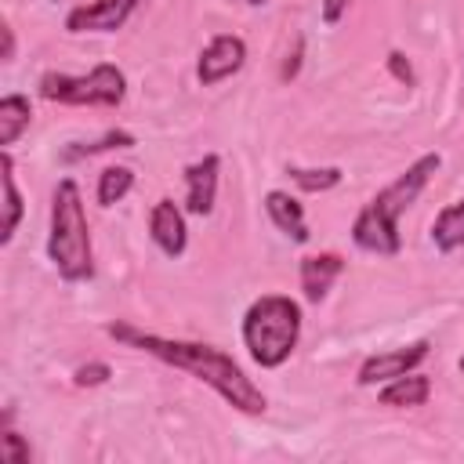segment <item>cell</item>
Listing matches in <instances>:
<instances>
[{"mask_svg": "<svg viewBox=\"0 0 464 464\" xmlns=\"http://www.w3.org/2000/svg\"><path fill=\"white\" fill-rule=\"evenodd\" d=\"M301 54H304V40L297 36V40H294V51H286V62H283V69H279V80H294V76H297Z\"/></svg>", "mask_w": 464, "mask_h": 464, "instance_id": "obj_24", "label": "cell"}, {"mask_svg": "<svg viewBox=\"0 0 464 464\" xmlns=\"http://www.w3.org/2000/svg\"><path fill=\"white\" fill-rule=\"evenodd\" d=\"M109 377H112V366H109V362H83V366L72 370V384H76V388H98V384H105Z\"/></svg>", "mask_w": 464, "mask_h": 464, "instance_id": "obj_21", "label": "cell"}, {"mask_svg": "<svg viewBox=\"0 0 464 464\" xmlns=\"http://www.w3.org/2000/svg\"><path fill=\"white\" fill-rule=\"evenodd\" d=\"M265 210H268V218H272V225L283 232V236H290L294 243H308V221H304V207L290 196V192H283V188H268L265 192Z\"/></svg>", "mask_w": 464, "mask_h": 464, "instance_id": "obj_12", "label": "cell"}, {"mask_svg": "<svg viewBox=\"0 0 464 464\" xmlns=\"http://www.w3.org/2000/svg\"><path fill=\"white\" fill-rule=\"evenodd\" d=\"M33 123V105L25 94H4L0 98V145L11 149Z\"/></svg>", "mask_w": 464, "mask_h": 464, "instance_id": "obj_16", "label": "cell"}, {"mask_svg": "<svg viewBox=\"0 0 464 464\" xmlns=\"http://www.w3.org/2000/svg\"><path fill=\"white\" fill-rule=\"evenodd\" d=\"M457 370H460V373H464V355H460V359H457Z\"/></svg>", "mask_w": 464, "mask_h": 464, "instance_id": "obj_27", "label": "cell"}, {"mask_svg": "<svg viewBox=\"0 0 464 464\" xmlns=\"http://www.w3.org/2000/svg\"><path fill=\"white\" fill-rule=\"evenodd\" d=\"M286 178L301 188V192H330L334 185H341V167H286Z\"/></svg>", "mask_w": 464, "mask_h": 464, "instance_id": "obj_19", "label": "cell"}, {"mask_svg": "<svg viewBox=\"0 0 464 464\" xmlns=\"http://www.w3.org/2000/svg\"><path fill=\"white\" fill-rule=\"evenodd\" d=\"M428 236H431V243H435L439 254H453V250L464 246V196L453 199L450 207H442V210L435 214Z\"/></svg>", "mask_w": 464, "mask_h": 464, "instance_id": "obj_14", "label": "cell"}, {"mask_svg": "<svg viewBox=\"0 0 464 464\" xmlns=\"http://www.w3.org/2000/svg\"><path fill=\"white\" fill-rule=\"evenodd\" d=\"M246 4H250V7H265L268 0H246Z\"/></svg>", "mask_w": 464, "mask_h": 464, "instance_id": "obj_26", "label": "cell"}, {"mask_svg": "<svg viewBox=\"0 0 464 464\" xmlns=\"http://www.w3.org/2000/svg\"><path fill=\"white\" fill-rule=\"evenodd\" d=\"M301 304L286 294H261L243 312V348L261 370H279L301 341Z\"/></svg>", "mask_w": 464, "mask_h": 464, "instance_id": "obj_4", "label": "cell"}, {"mask_svg": "<svg viewBox=\"0 0 464 464\" xmlns=\"http://www.w3.org/2000/svg\"><path fill=\"white\" fill-rule=\"evenodd\" d=\"M341 272H344V257H341V254H334V250L304 254L301 265H297V283H301L304 301L319 304V301L330 294V286H334V279H337Z\"/></svg>", "mask_w": 464, "mask_h": 464, "instance_id": "obj_11", "label": "cell"}, {"mask_svg": "<svg viewBox=\"0 0 464 464\" xmlns=\"http://www.w3.org/2000/svg\"><path fill=\"white\" fill-rule=\"evenodd\" d=\"M138 0H91L65 14V33H116L134 14Z\"/></svg>", "mask_w": 464, "mask_h": 464, "instance_id": "obj_8", "label": "cell"}, {"mask_svg": "<svg viewBox=\"0 0 464 464\" xmlns=\"http://www.w3.org/2000/svg\"><path fill=\"white\" fill-rule=\"evenodd\" d=\"M0 181H4V225H0V243L7 246L18 232V221H22V192L14 185V156L11 149L0 152Z\"/></svg>", "mask_w": 464, "mask_h": 464, "instance_id": "obj_15", "label": "cell"}, {"mask_svg": "<svg viewBox=\"0 0 464 464\" xmlns=\"http://www.w3.org/2000/svg\"><path fill=\"white\" fill-rule=\"evenodd\" d=\"M388 72H392L399 83H406V87L417 83V72H413V65H410V58H406L402 51H388Z\"/></svg>", "mask_w": 464, "mask_h": 464, "instance_id": "obj_22", "label": "cell"}, {"mask_svg": "<svg viewBox=\"0 0 464 464\" xmlns=\"http://www.w3.org/2000/svg\"><path fill=\"white\" fill-rule=\"evenodd\" d=\"M130 188H134V170L116 163V167H105L98 174V188L94 192H98V203L102 207H116Z\"/></svg>", "mask_w": 464, "mask_h": 464, "instance_id": "obj_18", "label": "cell"}, {"mask_svg": "<svg viewBox=\"0 0 464 464\" xmlns=\"http://www.w3.org/2000/svg\"><path fill=\"white\" fill-rule=\"evenodd\" d=\"M105 334L123 341V344H130V348H138V352H145V355H152V359H160V362H167V366H174V370H181V373H188V377H196V381H203L232 410H239L246 417H257V413L268 410L265 392L243 373V366L232 355H225L214 344L181 341V337H160V334L134 330L127 323H109Z\"/></svg>", "mask_w": 464, "mask_h": 464, "instance_id": "obj_1", "label": "cell"}, {"mask_svg": "<svg viewBox=\"0 0 464 464\" xmlns=\"http://www.w3.org/2000/svg\"><path fill=\"white\" fill-rule=\"evenodd\" d=\"M138 138L130 130H105L98 141H72L62 160H83V156H98V152H112V149H134Z\"/></svg>", "mask_w": 464, "mask_h": 464, "instance_id": "obj_17", "label": "cell"}, {"mask_svg": "<svg viewBox=\"0 0 464 464\" xmlns=\"http://www.w3.org/2000/svg\"><path fill=\"white\" fill-rule=\"evenodd\" d=\"M431 355V341L420 337L413 344H402V348H392V352H377V355H366L355 370V384L359 388H377L384 381H395L410 370H417L424 359Z\"/></svg>", "mask_w": 464, "mask_h": 464, "instance_id": "obj_6", "label": "cell"}, {"mask_svg": "<svg viewBox=\"0 0 464 464\" xmlns=\"http://www.w3.org/2000/svg\"><path fill=\"white\" fill-rule=\"evenodd\" d=\"M431 399V381L424 373H402L395 381H384L381 392H377V402L381 406H392V410H413V406H424Z\"/></svg>", "mask_w": 464, "mask_h": 464, "instance_id": "obj_13", "label": "cell"}, {"mask_svg": "<svg viewBox=\"0 0 464 464\" xmlns=\"http://www.w3.org/2000/svg\"><path fill=\"white\" fill-rule=\"evenodd\" d=\"M0 36H4V51H0V62H14V29L4 22L0 25Z\"/></svg>", "mask_w": 464, "mask_h": 464, "instance_id": "obj_25", "label": "cell"}, {"mask_svg": "<svg viewBox=\"0 0 464 464\" xmlns=\"http://www.w3.org/2000/svg\"><path fill=\"white\" fill-rule=\"evenodd\" d=\"M348 4H352V0H319V18H323L326 25H337V22L348 14Z\"/></svg>", "mask_w": 464, "mask_h": 464, "instance_id": "obj_23", "label": "cell"}, {"mask_svg": "<svg viewBox=\"0 0 464 464\" xmlns=\"http://www.w3.org/2000/svg\"><path fill=\"white\" fill-rule=\"evenodd\" d=\"M44 102H58V105H105L116 109L127 98V76L120 65L102 62L83 76H69V72H44L36 83Z\"/></svg>", "mask_w": 464, "mask_h": 464, "instance_id": "obj_5", "label": "cell"}, {"mask_svg": "<svg viewBox=\"0 0 464 464\" xmlns=\"http://www.w3.org/2000/svg\"><path fill=\"white\" fill-rule=\"evenodd\" d=\"M149 236L152 243L167 254V257H181L188 246V225H185V210L174 199H156L149 210Z\"/></svg>", "mask_w": 464, "mask_h": 464, "instance_id": "obj_10", "label": "cell"}, {"mask_svg": "<svg viewBox=\"0 0 464 464\" xmlns=\"http://www.w3.org/2000/svg\"><path fill=\"white\" fill-rule=\"evenodd\" d=\"M246 65V40L236 33H218L196 58V80L203 87H218L221 80L236 76Z\"/></svg>", "mask_w": 464, "mask_h": 464, "instance_id": "obj_7", "label": "cell"}, {"mask_svg": "<svg viewBox=\"0 0 464 464\" xmlns=\"http://www.w3.org/2000/svg\"><path fill=\"white\" fill-rule=\"evenodd\" d=\"M218 174H221V156L207 152L203 160L185 167V210L196 218L214 214V199H218Z\"/></svg>", "mask_w": 464, "mask_h": 464, "instance_id": "obj_9", "label": "cell"}, {"mask_svg": "<svg viewBox=\"0 0 464 464\" xmlns=\"http://www.w3.org/2000/svg\"><path fill=\"white\" fill-rule=\"evenodd\" d=\"M0 457L7 460V464H29V446L22 442V435L18 431H11L7 424H4V431H0Z\"/></svg>", "mask_w": 464, "mask_h": 464, "instance_id": "obj_20", "label": "cell"}, {"mask_svg": "<svg viewBox=\"0 0 464 464\" xmlns=\"http://www.w3.org/2000/svg\"><path fill=\"white\" fill-rule=\"evenodd\" d=\"M47 261L65 283L94 279V250L91 228L83 214V196L72 178H62L51 196V232H47Z\"/></svg>", "mask_w": 464, "mask_h": 464, "instance_id": "obj_3", "label": "cell"}, {"mask_svg": "<svg viewBox=\"0 0 464 464\" xmlns=\"http://www.w3.org/2000/svg\"><path fill=\"white\" fill-rule=\"evenodd\" d=\"M442 167L439 152H424L417 156L395 181H388L377 196L366 199V207L355 214L352 221V243L366 254L377 257H395L402 250V236H399V218L402 210L413 207V199L424 192V185L435 178V170Z\"/></svg>", "mask_w": 464, "mask_h": 464, "instance_id": "obj_2", "label": "cell"}]
</instances>
